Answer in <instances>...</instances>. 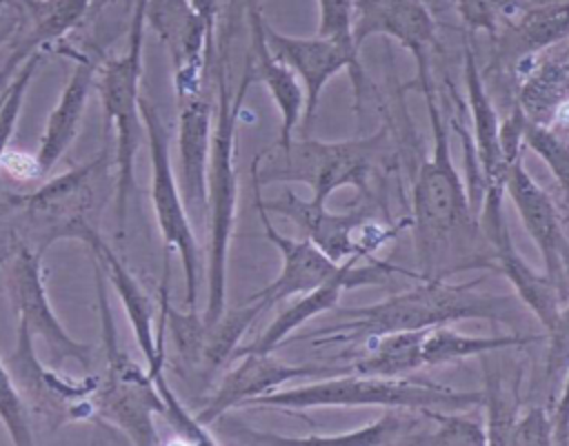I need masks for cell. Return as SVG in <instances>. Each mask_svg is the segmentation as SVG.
I'll return each mask as SVG.
<instances>
[{"label":"cell","instance_id":"obj_42","mask_svg":"<svg viewBox=\"0 0 569 446\" xmlns=\"http://www.w3.org/2000/svg\"><path fill=\"white\" fill-rule=\"evenodd\" d=\"M107 2H111V0H91V11L89 13H96V11H100Z\"/></svg>","mask_w":569,"mask_h":446},{"label":"cell","instance_id":"obj_25","mask_svg":"<svg viewBox=\"0 0 569 446\" xmlns=\"http://www.w3.org/2000/svg\"><path fill=\"white\" fill-rule=\"evenodd\" d=\"M27 31L7 60L0 82L13 78L16 67L31 53L60 42L91 11V0H27Z\"/></svg>","mask_w":569,"mask_h":446},{"label":"cell","instance_id":"obj_41","mask_svg":"<svg viewBox=\"0 0 569 446\" xmlns=\"http://www.w3.org/2000/svg\"><path fill=\"white\" fill-rule=\"evenodd\" d=\"M193 13L202 20L211 42L218 40V20H220V0H189Z\"/></svg>","mask_w":569,"mask_h":446},{"label":"cell","instance_id":"obj_19","mask_svg":"<svg viewBox=\"0 0 569 446\" xmlns=\"http://www.w3.org/2000/svg\"><path fill=\"white\" fill-rule=\"evenodd\" d=\"M393 271H402V268L391 266L387 262H373V264H365V266H360L356 262L353 266H349L342 275L333 277L331 282L322 284L309 293L298 295V300L293 304H289L284 311H280V315L264 328V333L253 344L238 346L231 357H236L240 353H273L307 320L333 308L338 304L342 291L356 288V286L382 284L387 280V275Z\"/></svg>","mask_w":569,"mask_h":446},{"label":"cell","instance_id":"obj_31","mask_svg":"<svg viewBox=\"0 0 569 446\" xmlns=\"http://www.w3.org/2000/svg\"><path fill=\"white\" fill-rule=\"evenodd\" d=\"M420 413L436 422V428L411 433L402 444L418 446H487V428L480 419L462 413V408L442 413V408H420Z\"/></svg>","mask_w":569,"mask_h":446},{"label":"cell","instance_id":"obj_35","mask_svg":"<svg viewBox=\"0 0 569 446\" xmlns=\"http://www.w3.org/2000/svg\"><path fill=\"white\" fill-rule=\"evenodd\" d=\"M453 4L469 36L480 31L496 36L525 9L520 0H453Z\"/></svg>","mask_w":569,"mask_h":446},{"label":"cell","instance_id":"obj_39","mask_svg":"<svg viewBox=\"0 0 569 446\" xmlns=\"http://www.w3.org/2000/svg\"><path fill=\"white\" fill-rule=\"evenodd\" d=\"M260 11V0H220V20L218 29L222 36L216 40V53L229 55L231 38L236 36L238 27L249 20L251 13Z\"/></svg>","mask_w":569,"mask_h":446},{"label":"cell","instance_id":"obj_3","mask_svg":"<svg viewBox=\"0 0 569 446\" xmlns=\"http://www.w3.org/2000/svg\"><path fill=\"white\" fill-rule=\"evenodd\" d=\"M224 53H216L213 75L218 89V107L213 115L211 155L207 169V222H209V264H207V306L202 313L204 326H211L227 311V262L229 244L238 209V169H236V131L238 115L253 80V69L247 60L240 87L229 89Z\"/></svg>","mask_w":569,"mask_h":446},{"label":"cell","instance_id":"obj_17","mask_svg":"<svg viewBox=\"0 0 569 446\" xmlns=\"http://www.w3.org/2000/svg\"><path fill=\"white\" fill-rule=\"evenodd\" d=\"M262 229L267 240L280 251L282 257V268L278 273V277L267 284L262 291H258L256 295H251L249 300H258L264 304V308L284 302L289 297L309 293L327 282H331L333 277L342 275L349 266H353L356 262H360V257H349L345 262H333L329 255H325L313 242H309L307 237H287L282 235L269 220V213L256 202Z\"/></svg>","mask_w":569,"mask_h":446},{"label":"cell","instance_id":"obj_40","mask_svg":"<svg viewBox=\"0 0 569 446\" xmlns=\"http://www.w3.org/2000/svg\"><path fill=\"white\" fill-rule=\"evenodd\" d=\"M553 402V444H569V366L562 375V386Z\"/></svg>","mask_w":569,"mask_h":446},{"label":"cell","instance_id":"obj_13","mask_svg":"<svg viewBox=\"0 0 569 446\" xmlns=\"http://www.w3.org/2000/svg\"><path fill=\"white\" fill-rule=\"evenodd\" d=\"M389 36L398 40L413 58L420 91L433 87L431 49L436 47V20L422 0H356L353 42L360 44L369 36Z\"/></svg>","mask_w":569,"mask_h":446},{"label":"cell","instance_id":"obj_34","mask_svg":"<svg viewBox=\"0 0 569 446\" xmlns=\"http://www.w3.org/2000/svg\"><path fill=\"white\" fill-rule=\"evenodd\" d=\"M13 255L11 246L0 255V266ZM0 422L7 428V435L11 439V444L16 446H29L33 444V430L29 424V413L27 406L9 375L7 362L0 357Z\"/></svg>","mask_w":569,"mask_h":446},{"label":"cell","instance_id":"obj_21","mask_svg":"<svg viewBox=\"0 0 569 446\" xmlns=\"http://www.w3.org/2000/svg\"><path fill=\"white\" fill-rule=\"evenodd\" d=\"M96 80V62L80 58L56 102L51 109L38 153L33 155V178H44L53 171L67 149L73 144L80 122L84 115V107Z\"/></svg>","mask_w":569,"mask_h":446},{"label":"cell","instance_id":"obj_32","mask_svg":"<svg viewBox=\"0 0 569 446\" xmlns=\"http://www.w3.org/2000/svg\"><path fill=\"white\" fill-rule=\"evenodd\" d=\"M522 144H527L553 173L562 193L569 197V142L558 135L551 126L536 124L522 115L520 122Z\"/></svg>","mask_w":569,"mask_h":446},{"label":"cell","instance_id":"obj_15","mask_svg":"<svg viewBox=\"0 0 569 446\" xmlns=\"http://www.w3.org/2000/svg\"><path fill=\"white\" fill-rule=\"evenodd\" d=\"M264 36L271 53L280 58L302 84L305 113L300 120V129L307 135L313 124V115L325 84L342 69H351L353 73H358V47L351 40H333L322 36L293 38L271 29L267 22Z\"/></svg>","mask_w":569,"mask_h":446},{"label":"cell","instance_id":"obj_43","mask_svg":"<svg viewBox=\"0 0 569 446\" xmlns=\"http://www.w3.org/2000/svg\"><path fill=\"white\" fill-rule=\"evenodd\" d=\"M2 4H4V0H0V11H2Z\"/></svg>","mask_w":569,"mask_h":446},{"label":"cell","instance_id":"obj_8","mask_svg":"<svg viewBox=\"0 0 569 446\" xmlns=\"http://www.w3.org/2000/svg\"><path fill=\"white\" fill-rule=\"evenodd\" d=\"M140 115L144 124L147 146H149V162H151L149 195H151L156 224L160 229V235L167 249H171L180 257L182 273H184L187 308H196L198 284H200V249L191 226V215L184 206L178 178L173 171L169 133L158 111L147 100H140Z\"/></svg>","mask_w":569,"mask_h":446},{"label":"cell","instance_id":"obj_33","mask_svg":"<svg viewBox=\"0 0 569 446\" xmlns=\"http://www.w3.org/2000/svg\"><path fill=\"white\" fill-rule=\"evenodd\" d=\"M40 62H42V51L31 53L20 64V69L13 73L11 82L7 84V89L0 95V166H2V160L7 155L9 142L13 138V131H16L22 104H24L27 89H29V84H31V80H33L38 67H40Z\"/></svg>","mask_w":569,"mask_h":446},{"label":"cell","instance_id":"obj_1","mask_svg":"<svg viewBox=\"0 0 569 446\" xmlns=\"http://www.w3.org/2000/svg\"><path fill=\"white\" fill-rule=\"evenodd\" d=\"M433 131L431 155L411 189V217L420 280L447 277L462 268H493V244L480 231L469 191L451 160L449 133L436 104V87L422 91Z\"/></svg>","mask_w":569,"mask_h":446},{"label":"cell","instance_id":"obj_28","mask_svg":"<svg viewBox=\"0 0 569 446\" xmlns=\"http://www.w3.org/2000/svg\"><path fill=\"white\" fill-rule=\"evenodd\" d=\"M425 331H393L378 337H369L362 355L351 359V373L376 377H402L418 371L422 364V337Z\"/></svg>","mask_w":569,"mask_h":446},{"label":"cell","instance_id":"obj_22","mask_svg":"<svg viewBox=\"0 0 569 446\" xmlns=\"http://www.w3.org/2000/svg\"><path fill=\"white\" fill-rule=\"evenodd\" d=\"M251 49H249V64L253 69V78H258L264 89L269 91L271 100L280 111V135L276 140L278 146H287L293 140V129L300 124L305 113V91L298 75L271 53L264 36V18L262 11H256L247 20Z\"/></svg>","mask_w":569,"mask_h":446},{"label":"cell","instance_id":"obj_24","mask_svg":"<svg viewBox=\"0 0 569 446\" xmlns=\"http://www.w3.org/2000/svg\"><path fill=\"white\" fill-rule=\"evenodd\" d=\"M493 244V271L502 273L509 284L513 286V291L518 293L520 302L529 306V311L536 315V320L542 324V328L547 331L560 306L567 302L565 293L551 282V277L547 273H536L516 251L511 235H509V226L500 231V235H496L491 240Z\"/></svg>","mask_w":569,"mask_h":446},{"label":"cell","instance_id":"obj_20","mask_svg":"<svg viewBox=\"0 0 569 446\" xmlns=\"http://www.w3.org/2000/svg\"><path fill=\"white\" fill-rule=\"evenodd\" d=\"M213 109L196 93L178 102V186L189 213L207 215V169L211 155Z\"/></svg>","mask_w":569,"mask_h":446},{"label":"cell","instance_id":"obj_7","mask_svg":"<svg viewBox=\"0 0 569 446\" xmlns=\"http://www.w3.org/2000/svg\"><path fill=\"white\" fill-rule=\"evenodd\" d=\"M385 138L376 131L369 138L325 142L313 138L291 140L287 146H267L251 162V178L267 182H302L311 189V200L327 202L340 186H358L367 191L373 169V155Z\"/></svg>","mask_w":569,"mask_h":446},{"label":"cell","instance_id":"obj_5","mask_svg":"<svg viewBox=\"0 0 569 446\" xmlns=\"http://www.w3.org/2000/svg\"><path fill=\"white\" fill-rule=\"evenodd\" d=\"M147 2L136 0L127 49L109 58L98 75V91L104 111V124L113 129L116 135V195L113 211L118 231H124L129 195L136 189V155L140 149V140L144 133L142 115H140V78H142V40H144V22H147Z\"/></svg>","mask_w":569,"mask_h":446},{"label":"cell","instance_id":"obj_14","mask_svg":"<svg viewBox=\"0 0 569 446\" xmlns=\"http://www.w3.org/2000/svg\"><path fill=\"white\" fill-rule=\"evenodd\" d=\"M505 191L509 193L522 226L538 246L545 273L565 293L569 291V237L565 233L560 211L545 189L536 184L522 166V158L513 160L505 173Z\"/></svg>","mask_w":569,"mask_h":446},{"label":"cell","instance_id":"obj_27","mask_svg":"<svg viewBox=\"0 0 569 446\" xmlns=\"http://www.w3.org/2000/svg\"><path fill=\"white\" fill-rule=\"evenodd\" d=\"M545 335H465L460 331L449 328V324L431 326L422 337V364L442 366L449 362H460L467 357H478L487 353H498L507 348H520L533 342H540Z\"/></svg>","mask_w":569,"mask_h":446},{"label":"cell","instance_id":"obj_6","mask_svg":"<svg viewBox=\"0 0 569 446\" xmlns=\"http://www.w3.org/2000/svg\"><path fill=\"white\" fill-rule=\"evenodd\" d=\"M91 262L107 359L104 377L98 382V388L91 397L96 406V417L118 428L131 444L156 446L160 444V437L153 424V415H162V399L147 368L142 371V366L133 362L118 344V331L107 297L104 273L96 257H91Z\"/></svg>","mask_w":569,"mask_h":446},{"label":"cell","instance_id":"obj_4","mask_svg":"<svg viewBox=\"0 0 569 446\" xmlns=\"http://www.w3.org/2000/svg\"><path fill=\"white\" fill-rule=\"evenodd\" d=\"M485 391H458L451 386L411 379V377H376L345 373L320 377L311 384L278 388L269 395L253 397L244 406H271L287 410H307L325 406H382V408H449L467 410L482 404Z\"/></svg>","mask_w":569,"mask_h":446},{"label":"cell","instance_id":"obj_36","mask_svg":"<svg viewBox=\"0 0 569 446\" xmlns=\"http://www.w3.org/2000/svg\"><path fill=\"white\" fill-rule=\"evenodd\" d=\"M549 346L545 357V384L549 395V406L556 402V391L562 382V375L569 366V302H565L553 320V324L545 331Z\"/></svg>","mask_w":569,"mask_h":446},{"label":"cell","instance_id":"obj_12","mask_svg":"<svg viewBox=\"0 0 569 446\" xmlns=\"http://www.w3.org/2000/svg\"><path fill=\"white\" fill-rule=\"evenodd\" d=\"M231 359L238 362L224 373L204 408L196 413V419L204 426L213 424L227 410L244 406L253 397H262L282 388L291 379H320L351 373L349 364H289L273 357V353H240Z\"/></svg>","mask_w":569,"mask_h":446},{"label":"cell","instance_id":"obj_2","mask_svg":"<svg viewBox=\"0 0 569 446\" xmlns=\"http://www.w3.org/2000/svg\"><path fill=\"white\" fill-rule=\"evenodd\" d=\"M511 295L480 291V280L453 284L447 277L420 280L418 286L393 293L376 304L340 311L345 320L322 326L298 339L311 342H367L393 331H422L460 320L511 322L516 317Z\"/></svg>","mask_w":569,"mask_h":446},{"label":"cell","instance_id":"obj_18","mask_svg":"<svg viewBox=\"0 0 569 446\" xmlns=\"http://www.w3.org/2000/svg\"><path fill=\"white\" fill-rule=\"evenodd\" d=\"M78 240L89 246L91 257L98 260L104 277H109L116 295L120 297V304L124 306L133 339L147 359V371L153 373V371L164 368V315H162V308H160V331H156L153 304H151L149 295L144 293V288L136 280V275L127 268V264L116 255V251L93 229V224L82 226Z\"/></svg>","mask_w":569,"mask_h":446},{"label":"cell","instance_id":"obj_26","mask_svg":"<svg viewBox=\"0 0 569 446\" xmlns=\"http://www.w3.org/2000/svg\"><path fill=\"white\" fill-rule=\"evenodd\" d=\"M569 100V55L558 60L547 55L542 62H536L520 78L518 104L516 109L531 122L551 126L558 113Z\"/></svg>","mask_w":569,"mask_h":446},{"label":"cell","instance_id":"obj_16","mask_svg":"<svg viewBox=\"0 0 569 446\" xmlns=\"http://www.w3.org/2000/svg\"><path fill=\"white\" fill-rule=\"evenodd\" d=\"M253 202H258L267 213H278L302 231V235L313 242L325 255L333 262H345L349 257H362V251L356 240V231L365 224L367 211L356 209L349 213H331L327 202L302 200L291 189H284L278 197L264 200L258 180H253Z\"/></svg>","mask_w":569,"mask_h":446},{"label":"cell","instance_id":"obj_9","mask_svg":"<svg viewBox=\"0 0 569 446\" xmlns=\"http://www.w3.org/2000/svg\"><path fill=\"white\" fill-rule=\"evenodd\" d=\"M4 362L27 406V413L38 415V419H42L49 428L56 430L69 422H82L96 415L91 397L100 377H69L60 375L56 366L42 364L33 346V335L20 320L16 348Z\"/></svg>","mask_w":569,"mask_h":446},{"label":"cell","instance_id":"obj_29","mask_svg":"<svg viewBox=\"0 0 569 446\" xmlns=\"http://www.w3.org/2000/svg\"><path fill=\"white\" fill-rule=\"evenodd\" d=\"M407 408H387V413L360 428L336 433V435H307V437H278L267 435L269 444H338V446H382V444H402L407 435L416 430V422L405 415Z\"/></svg>","mask_w":569,"mask_h":446},{"label":"cell","instance_id":"obj_38","mask_svg":"<svg viewBox=\"0 0 569 446\" xmlns=\"http://www.w3.org/2000/svg\"><path fill=\"white\" fill-rule=\"evenodd\" d=\"M353 13L356 0H318V36L353 42Z\"/></svg>","mask_w":569,"mask_h":446},{"label":"cell","instance_id":"obj_10","mask_svg":"<svg viewBox=\"0 0 569 446\" xmlns=\"http://www.w3.org/2000/svg\"><path fill=\"white\" fill-rule=\"evenodd\" d=\"M13 268L9 273V288L13 295V304L18 308V320L27 324L33 337H40L51 355V366H62L67 359L78 362L82 368H91L96 359V351L91 344L73 339L56 315L47 286H44V268L40 249L31 246L27 240L13 237Z\"/></svg>","mask_w":569,"mask_h":446},{"label":"cell","instance_id":"obj_37","mask_svg":"<svg viewBox=\"0 0 569 446\" xmlns=\"http://www.w3.org/2000/svg\"><path fill=\"white\" fill-rule=\"evenodd\" d=\"M511 446H549L553 444V417L542 406L518 415L511 428Z\"/></svg>","mask_w":569,"mask_h":446},{"label":"cell","instance_id":"obj_23","mask_svg":"<svg viewBox=\"0 0 569 446\" xmlns=\"http://www.w3.org/2000/svg\"><path fill=\"white\" fill-rule=\"evenodd\" d=\"M569 38V2H547L525 7L493 40L500 49V60L518 64Z\"/></svg>","mask_w":569,"mask_h":446},{"label":"cell","instance_id":"obj_30","mask_svg":"<svg viewBox=\"0 0 569 446\" xmlns=\"http://www.w3.org/2000/svg\"><path fill=\"white\" fill-rule=\"evenodd\" d=\"M264 311V304L258 300H247V304L238 308H227L218 322L202 328L200 339V359L198 368L204 373L216 371L220 364L231 359L233 351L240 346V337L253 324V320Z\"/></svg>","mask_w":569,"mask_h":446},{"label":"cell","instance_id":"obj_11","mask_svg":"<svg viewBox=\"0 0 569 446\" xmlns=\"http://www.w3.org/2000/svg\"><path fill=\"white\" fill-rule=\"evenodd\" d=\"M104 164L98 155L49 182L33 193L9 197L7 204L22 206L29 231L36 237V249L47 251L53 242L73 237L78 240L82 226L91 224L87 213L93 204V175Z\"/></svg>","mask_w":569,"mask_h":446}]
</instances>
